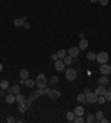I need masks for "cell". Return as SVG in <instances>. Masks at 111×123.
<instances>
[{"label":"cell","instance_id":"cell-45","mask_svg":"<svg viewBox=\"0 0 111 123\" xmlns=\"http://www.w3.org/2000/svg\"><path fill=\"white\" fill-rule=\"evenodd\" d=\"M110 74H111V70H110Z\"/></svg>","mask_w":111,"mask_h":123},{"label":"cell","instance_id":"cell-28","mask_svg":"<svg viewBox=\"0 0 111 123\" xmlns=\"http://www.w3.org/2000/svg\"><path fill=\"white\" fill-rule=\"evenodd\" d=\"M59 83V78L58 77H52L51 78V80H50V84H52V85H54V84H58Z\"/></svg>","mask_w":111,"mask_h":123},{"label":"cell","instance_id":"cell-24","mask_svg":"<svg viewBox=\"0 0 111 123\" xmlns=\"http://www.w3.org/2000/svg\"><path fill=\"white\" fill-rule=\"evenodd\" d=\"M11 92H12L13 94L20 93V87H19V85H13V87L11 88Z\"/></svg>","mask_w":111,"mask_h":123},{"label":"cell","instance_id":"cell-43","mask_svg":"<svg viewBox=\"0 0 111 123\" xmlns=\"http://www.w3.org/2000/svg\"><path fill=\"white\" fill-rule=\"evenodd\" d=\"M92 3H95V2H98V0H90Z\"/></svg>","mask_w":111,"mask_h":123},{"label":"cell","instance_id":"cell-19","mask_svg":"<svg viewBox=\"0 0 111 123\" xmlns=\"http://www.w3.org/2000/svg\"><path fill=\"white\" fill-rule=\"evenodd\" d=\"M66 53H67V51L66 50H64V49H61V50H59V51H58V58L59 59H63L64 57H66Z\"/></svg>","mask_w":111,"mask_h":123},{"label":"cell","instance_id":"cell-2","mask_svg":"<svg viewBox=\"0 0 111 123\" xmlns=\"http://www.w3.org/2000/svg\"><path fill=\"white\" fill-rule=\"evenodd\" d=\"M95 59H97V61L99 62V63H106V62H108L109 60V55L107 52H100V53H98L97 54V57H95Z\"/></svg>","mask_w":111,"mask_h":123},{"label":"cell","instance_id":"cell-30","mask_svg":"<svg viewBox=\"0 0 111 123\" xmlns=\"http://www.w3.org/2000/svg\"><path fill=\"white\" fill-rule=\"evenodd\" d=\"M85 99H86V94L85 93H80L79 95L77 97V101H79V102H82Z\"/></svg>","mask_w":111,"mask_h":123},{"label":"cell","instance_id":"cell-9","mask_svg":"<svg viewBox=\"0 0 111 123\" xmlns=\"http://www.w3.org/2000/svg\"><path fill=\"white\" fill-rule=\"evenodd\" d=\"M107 89L105 88V85H99V87L95 88V93L97 94V95H105V93L107 92Z\"/></svg>","mask_w":111,"mask_h":123},{"label":"cell","instance_id":"cell-27","mask_svg":"<svg viewBox=\"0 0 111 123\" xmlns=\"http://www.w3.org/2000/svg\"><path fill=\"white\" fill-rule=\"evenodd\" d=\"M74 117H76V114L73 113V112H68V113H67V119H68V121H73Z\"/></svg>","mask_w":111,"mask_h":123},{"label":"cell","instance_id":"cell-17","mask_svg":"<svg viewBox=\"0 0 111 123\" xmlns=\"http://www.w3.org/2000/svg\"><path fill=\"white\" fill-rule=\"evenodd\" d=\"M8 87H9L8 80H2V81L0 82V88H1V90H6V89H8Z\"/></svg>","mask_w":111,"mask_h":123},{"label":"cell","instance_id":"cell-41","mask_svg":"<svg viewBox=\"0 0 111 123\" xmlns=\"http://www.w3.org/2000/svg\"><path fill=\"white\" fill-rule=\"evenodd\" d=\"M2 69H3V65H2V63H0V72L2 71Z\"/></svg>","mask_w":111,"mask_h":123},{"label":"cell","instance_id":"cell-40","mask_svg":"<svg viewBox=\"0 0 111 123\" xmlns=\"http://www.w3.org/2000/svg\"><path fill=\"white\" fill-rule=\"evenodd\" d=\"M79 37H80V39H83V38H85V34H83V33L81 32V33L79 34Z\"/></svg>","mask_w":111,"mask_h":123},{"label":"cell","instance_id":"cell-25","mask_svg":"<svg viewBox=\"0 0 111 123\" xmlns=\"http://www.w3.org/2000/svg\"><path fill=\"white\" fill-rule=\"evenodd\" d=\"M31 103H32V101H30V100H27V99H25V100L22 101L21 102V104L23 105V107H26L27 109H28L30 105H31Z\"/></svg>","mask_w":111,"mask_h":123},{"label":"cell","instance_id":"cell-12","mask_svg":"<svg viewBox=\"0 0 111 123\" xmlns=\"http://www.w3.org/2000/svg\"><path fill=\"white\" fill-rule=\"evenodd\" d=\"M73 113L76 114V115H80V117H82L83 114H85V109H83L82 107H76L74 108Z\"/></svg>","mask_w":111,"mask_h":123},{"label":"cell","instance_id":"cell-10","mask_svg":"<svg viewBox=\"0 0 111 123\" xmlns=\"http://www.w3.org/2000/svg\"><path fill=\"white\" fill-rule=\"evenodd\" d=\"M48 97L54 100V99H59L60 98V92L57 90H50L49 91V93H48Z\"/></svg>","mask_w":111,"mask_h":123},{"label":"cell","instance_id":"cell-3","mask_svg":"<svg viewBox=\"0 0 111 123\" xmlns=\"http://www.w3.org/2000/svg\"><path fill=\"white\" fill-rule=\"evenodd\" d=\"M66 78L68 81H73L77 78V71L74 69H68L66 71Z\"/></svg>","mask_w":111,"mask_h":123},{"label":"cell","instance_id":"cell-21","mask_svg":"<svg viewBox=\"0 0 111 123\" xmlns=\"http://www.w3.org/2000/svg\"><path fill=\"white\" fill-rule=\"evenodd\" d=\"M72 59H73L72 57H70V55H68V57H67V55H66V57L63 58L64 64H68V65L71 64V63H72Z\"/></svg>","mask_w":111,"mask_h":123},{"label":"cell","instance_id":"cell-18","mask_svg":"<svg viewBox=\"0 0 111 123\" xmlns=\"http://www.w3.org/2000/svg\"><path fill=\"white\" fill-rule=\"evenodd\" d=\"M25 99H26V97L23 95V94H20V93L16 94V101L18 102V103H21V102L25 100Z\"/></svg>","mask_w":111,"mask_h":123},{"label":"cell","instance_id":"cell-35","mask_svg":"<svg viewBox=\"0 0 111 123\" xmlns=\"http://www.w3.org/2000/svg\"><path fill=\"white\" fill-rule=\"evenodd\" d=\"M51 59H52V60H54V61H56V60H58V54L57 53H52V54H51Z\"/></svg>","mask_w":111,"mask_h":123},{"label":"cell","instance_id":"cell-44","mask_svg":"<svg viewBox=\"0 0 111 123\" xmlns=\"http://www.w3.org/2000/svg\"><path fill=\"white\" fill-rule=\"evenodd\" d=\"M109 91H111V87H110V88H109Z\"/></svg>","mask_w":111,"mask_h":123},{"label":"cell","instance_id":"cell-8","mask_svg":"<svg viewBox=\"0 0 111 123\" xmlns=\"http://www.w3.org/2000/svg\"><path fill=\"white\" fill-rule=\"evenodd\" d=\"M79 52H80V49L78 48V47H72V48H70L69 50V55L70 57H72V58H77L78 57V54H79Z\"/></svg>","mask_w":111,"mask_h":123},{"label":"cell","instance_id":"cell-13","mask_svg":"<svg viewBox=\"0 0 111 123\" xmlns=\"http://www.w3.org/2000/svg\"><path fill=\"white\" fill-rule=\"evenodd\" d=\"M15 101H16V97L13 95V93H9L6 97V102L8 104H12Z\"/></svg>","mask_w":111,"mask_h":123},{"label":"cell","instance_id":"cell-26","mask_svg":"<svg viewBox=\"0 0 111 123\" xmlns=\"http://www.w3.org/2000/svg\"><path fill=\"white\" fill-rule=\"evenodd\" d=\"M83 118L80 117V115H77V117H74V119H73V122L74 123H83Z\"/></svg>","mask_w":111,"mask_h":123},{"label":"cell","instance_id":"cell-5","mask_svg":"<svg viewBox=\"0 0 111 123\" xmlns=\"http://www.w3.org/2000/svg\"><path fill=\"white\" fill-rule=\"evenodd\" d=\"M86 100L89 103H95L98 101V95L95 92H89L88 94H86Z\"/></svg>","mask_w":111,"mask_h":123},{"label":"cell","instance_id":"cell-6","mask_svg":"<svg viewBox=\"0 0 111 123\" xmlns=\"http://www.w3.org/2000/svg\"><path fill=\"white\" fill-rule=\"evenodd\" d=\"M54 68H56V70H57L58 72H62L64 70V62L62 61V60H56V62H54Z\"/></svg>","mask_w":111,"mask_h":123},{"label":"cell","instance_id":"cell-20","mask_svg":"<svg viewBox=\"0 0 111 123\" xmlns=\"http://www.w3.org/2000/svg\"><path fill=\"white\" fill-rule=\"evenodd\" d=\"M95 121H97V122H100V121H101V119L103 118V113H102L101 111H98V112L95 113Z\"/></svg>","mask_w":111,"mask_h":123},{"label":"cell","instance_id":"cell-15","mask_svg":"<svg viewBox=\"0 0 111 123\" xmlns=\"http://www.w3.org/2000/svg\"><path fill=\"white\" fill-rule=\"evenodd\" d=\"M98 82L100 85H107V84L109 83V79L107 78V77H101V78L98 80Z\"/></svg>","mask_w":111,"mask_h":123},{"label":"cell","instance_id":"cell-23","mask_svg":"<svg viewBox=\"0 0 111 123\" xmlns=\"http://www.w3.org/2000/svg\"><path fill=\"white\" fill-rule=\"evenodd\" d=\"M95 57H97V54L93 53V52H88V53H87V59L90 60V61H93L95 59Z\"/></svg>","mask_w":111,"mask_h":123},{"label":"cell","instance_id":"cell-7","mask_svg":"<svg viewBox=\"0 0 111 123\" xmlns=\"http://www.w3.org/2000/svg\"><path fill=\"white\" fill-rule=\"evenodd\" d=\"M110 70H111V67L109 64H107V63H102L101 65H100V72H101L103 75H107L110 73Z\"/></svg>","mask_w":111,"mask_h":123},{"label":"cell","instance_id":"cell-1","mask_svg":"<svg viewBox=\"0 0 111 123\" xmlns=\"http://www.w3.org/2000/svg\"><path fill=\"white\" fill-rule=\"evenodd\" d=\"M37 81H36V84H37V87L39 89H44L46 85H47V78H46V75L40 73V74L37 75V79H36Z\"/></svg>","mask_w":111,"mask_h":123},{"label":"cell","instance_id":"cell-36","mask_svg":"<svg viewBox=\"0 0 111 123\" xmlns=\"http://www.w3.org/2000/svg\"><path fill=\"white\" fill-rule=\"evenodd\" d=\"M15 121L16 120H15L12 117H8V119H7V122L8 123H12V122H15Z\"/></svg>","mask_w":111,"mask_h":123},{"label":"cell","instance_id":"cell-31","mask_svg":"<svg viewBox=\"0 0 111 123\" xmlns=\"http://www.w3.org/2000/svg\"><path fill=\"white\" fill-rule=\"evenodd\" d=\"M103 97H105L106 101H111V91H107Z\"/></svg>","mask_w":111,"mask_h":123},{"label":"cell","instance_id":"cell-14","mask_svg":"<svg viewBox=\"0 0 111 123\" xmlns=\"http://www.w3.org/2000/svg\"><path fill=\"white\" fill-rule=\"evenodd\" d=\"M20 78L23 79V80H27V79H29V71L28 70H26V69H22V70H20Z\"/></svg>","mask_w":111,"mask_h":123},{"label":"cell","instance_id":"cell-33","mask_svg":"<svg viewBox=\"0 0 111 123\" xmlns=\"http://www.w3.org/2000/svg\"><path fill=\"white\" fill-rule=\"evenodd\" d=\"M97 102H99L100 104H102V103H105L106 102V99H105V97L103 95H98V101Z\"/></svg>","mask_w":111,"mask_h":123},{"label":"cell","instance_id":"cell-4","mask_svg":"<svg viewBox=\"0 0 111 123\" xmlns=\"http://www.w3.org/2000/svg\"><path fill=\"white\" fill-rule=\"evenodd\" d=\"M43 94H44V91L42 90V89H38V90H36V91H33V92H31L30 97H29V100L33 102V101H35L38 97H40V95H43Z\"/></svg>","mask_w":111,"mask_h":123},{"label":"cell","instance_id":"cell-29","mask_svg":"<svg viewBox=\"0 0 111 123\" xmlns=\"http://www.w3.org/2000/svg\"><path fill=\"white\" fill-rule=\"evenodd\" d=\"M27 110H28L27 108L23 107V105H22L21 103H19V105H18V111H19L20 113H25V112H26Z\"/></svg>","mask_w":111,"mask_h":123},{"label":"cell","instance_id":"cell-22","mask_svg":"<svg viewBox=\"0 0 111 123\" xmlns=\"http://www.w3.org/2000/svg\"><path fill=\"white\" fill-rule=\"evenodd\" d=\"M26 85H27V87H28V88H33V87H35V84H36V82L35 81H33V80H31V79H29V80H28V79H27V80H26Z\"/></svg>","mask_w":111,"mask_h":123},{"label":"cell","instance_id":"cell-11","mask_svg":"<svg viewBox=\"0 0 111 123\" xmlns=\"http://www.w3.org/2000/svg\"><path fill=\"white\" fill-rule=\"evenodd\" d=\"M88 44H89L88 40H86L85 38H83V39L80 40V42H79V47H78V48H79L80 50H86V49L88 48Z\"/></svg>","mask_w":111,"mask_h":123},{"label":"cell","instance_id":"cell-37","mask_svg":"<svg viewBox=\"0 0 111 123\" xmlns=\"http://www.w3.org/2000/svg\"><path fill=\"white\" fill-rule=\"evenodd\" d=\"M23 27H25L26 29H29V28H30V23H28V22H23Z\"/></svg>","mask_w":111,"mask_h":123},{"label":"cell","instance_id":"cell-39","mask_svg":"<svg viewBox=\"0 0 111 123\" xmlns=\"http://www.w3.org/2000/svg\"><path fill=\"white\" fill-rule=\"evenodd\" d=\"M43 91H44V94H48L49 93V91H50V89H48L47 88V89H43Z\"/></svg>","mask_w":111,"mask_h":123},{"label":"cell","instance_id":"cell-42","mask_svg":"<svg viewBox=\"0 0 111 123\" xmlns=\"http://www.w3.org/2000/svg\"><path fill=\"white\" fill-rule=\"evenodd\" d=\"M89 92H90V90H89V89H86V91H85V94H88Z\"/></svg>","mask_w":111,"mask_h":123},{"label":"cell","instance_id":"cell-32","mask_svg":"<svg viewBox=\"0 0 111 123\" xmlns=\"http://www.w3.org/2000/svg\"><path fill=\"white\" fill-rule=\"evenodd\" d=\"M95 115H92V114H89V115H88V119H87V122H88V123H92V122H95Z\"/></svg>","mask_w":111,"mask_h":123},{"label":"cell","instance_id":"cell-34","mask_svg":"<svg viewBox=\"0 0 111 123\" xmlns=\"http://www.w3.org/2000/svg\"><path fill=\"white\" fill-rule=\"evenodd\" d=\"M99 2H100V5L101 6H107L109 3V0H98Z\"/></svg>","mask_w":111,"mask_h":123},{"label":"cell","instance_id":"cell-38","mask_svg":"<svg viewBox=\"0 0 111 123\" xmlns=\"http://www.w3.org/2000/svg\"><path fill=\"white\" fill-rule=\"evenodd\" d=\"M100 122H101V123H107V122H108V120H107V119H105V118H102Z\"/></svg>","mask_w":111,"mask_h":123},{"label":"cell","instance_id":"cell-16","mask_svg":"<svg viewBox=\"0 0 111 123\" xmlns=\"http://www.w3.org/2000/svg\"><path fill=\"white\" fill-rule=\"evenodd\" d=\"M23 20H22V18H17L15 21H13V25L16 27H23Z\"/></svg>","mask_w":111,"mask_h":123}]
</instances>
